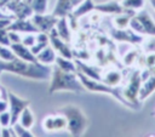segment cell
<instances>
[{"instance_id": "cell-1", "label": "cell", "mask_w": 155, "mask_h": 137, "mask_svg": "<svg viewBox=\"0 0 155 137\" xmlns=\"http://www.w3.org/2000/svg\"><path fill=\"white\" fill-rule=\"evenodd\" d=\"M0 72H10L28 79L34 80H48L51 78L50 65L42 64L40 62H28L18 57L11 61L0 59Z\"/></svg>"}, {"instance_id": "cell-2", "label": "cell", "mask_w": 155, "mask_h": 137, "mask_svg": "<svg viewBox=\"0 0 155 137\" xmlns=\"http://www.w3.org/2000/svg\"><path fill=\"white\" fill-rule=\"evenodd\" d=\"M58 91H71V92H84L85 87L79 80L76 73H70L62 70L57 65L53 67L51 73V84L48 87V93L53 95Z\"/></svg>"}, {"instance_id": "cell-3", "label": "cell", "mask_w": 155, "mask_h": 137, "mask_svg": "<svg viewBox=\"0 0 155 137\" xmlns=\"http://www.w3.org/2000/svg\"><path fill=\"white\" fill-rule=\"evenodd\" d=\"M58 112L65 116L67 130L71 136L78 137L85 133L86 129L88 127V119L79 107L74 104H67L62 107Z\"/></svg>"}, {"instance_id": "cell-4", "label": "cell", "mask_w": 155, "mask_h": 137, "mask_svg": "<svg viewBox=\"0 0 155 137\" xmlns=\"http://www.w3.org/2000/svg\"><path fill=\"white\" fill-rule=\"evenodd\" d=\"M76 75H78V78H79V80L81 81L82 86L85 87V90H87V91H90V92H98V93L111 95V96L115 97L119 102H121L124 105L134 109L133 105H132L131 103H128V102L125 99V97L122 96V92H121L119 89H116V87H114V86H110V85L105 84V82L102 81V80L91 79V78L86 76L85 74H82L81 72H78V70H76Z\"/></svg>"}, {"instance_id": "cell-5", "label": "cell", "mask_w": 155, "mask_h": 137, "mask_svg": "<svg viewBox=\"0 0 155 137\" xmlns=\"http://www.w3.org/2000/svg\"><path fill=\"white\" fill-rule=\"evenodd\" d=\"M140 84H142V76L138 72H134L130 79L128 85L125 87V90L122 91V96L125 97V99L131 103L133 105L134 109L139 108V99H138V92L140 89Z\"/></svg>"}, {"instance_id": "cell-6", "label": "cell", "mask_w": 155, "mask_h": 137, "mask_svg": "<svg viewBox=\"0 0 155 137\" xmlns=\"http://www.w3.org/2000/svg\"><path fill=\"white\" fill-rule=\"evenodd\" d=\"M7 101H8V110L11 113V126H12L13 124H16L18 121L21 113L23 112V109L25 107L29 105L30 101L21 98L11 91H7Z\"/></svg>"}, {"instance_id": "cell-7", "label": "cell", "mask_w": 155, "mask_h": 137, "mask_svg": "<svg viewBox=\"0 0 155 137\" xmlns=\"http://www.w3.org/2000/svg\"><path fill=\"white\" fill-rule=\"evenodd\" d=\"M5 6L10 12H12L16 16L17 19H27L34 15V11L28 0H11Z\"/></svg>"}, {"instance_id": "cell-8", "label": "cell", "mask_w": 155, "mask_h": 137, "mask_svg": "<svg viewBox=\"0 0 155 137\" xmlns=\"http://www.w3.org/2000/svg\"><path fill=\"white\" fill-rule=\"evenodd\" d=\"M33 24L38 28L39 32L41 33H46L48 34L56 25L58 17H56L54 15H46V13H34L31 16Z\"/></svg>"}, {"instance_id": "cell-9", "label": "cell", "mask_w": 155, "mask_h": 137, "mask_svg": "<svg viewBox=\"0 0 155 137\" xmlns=\"http://www.w3.org/2000/svg\"><path fill=\"white\" fill-rule=\"evenodd\" d=\"M48 41H50V45L54 48V51H57L59 53V56L65 57V58H70V59L73 58V52H71L68 42L58 36L54 28L48 33Z\"/></svg>"}, {"instance_id": "cell-10", "label": "cell", "mask_w": 155, "mask_h": 137, "mask_svg": "<svg viewBox=\"0 0 155 137\" xmlns=\"http://www.w3.org/2000/svg\"><path fill=\"white\" fill-rule=\"evenodd\" d=\"M6 29L7 30L18 32L19 34H29V33L36 34V33H39L38 28L33 24V22L31 21H27V19H17V21L12 22Z\"/></svg>"}, {"instance_id": "cell-11", "label": "cell", "mask_w": 155, "mask_h": 137, "mask_svg": "<svg viewBox=\"0 0 155 137\" xmlns=\"http://www.w3.org/2000/svg\"><path fill=\"white\" fill-rule=\"evenodd\" d=\"M54 29L58 34V36L61 39H63L64 41L69 42L71 40V29H70V21L68 17H59Z\"/></svg>"}, {"instance_id": "cell-12", "label": "cell", "mask_w": 155, "mask_h": 137, "mask_svg": "<svg viewBox=\"0 0 155 137\" xmlns=\"http://www.w3.org/2000/svg\"><path fill=\"white\" fill-rule=\"evenodd\" d=\"M94 10L102 13H108V15H121L124 12H127V8H125L122 5H120L116 1H109L104 4L94 5Z\"/></svg>"}, {"instance_id": "cell-13", "label": "cell", "mask_w": 155, "mask_h": 137, "mask_svg": "<svg viewBox=\"0 0 155 137\" xmlns=\"http://www.w3.org/2000/svg\"><path fill=\"white\" fill-rule=\"evenodd\" d=\"M11 50L15 52L16 57L28 61V62H36V57L35 55H33V52L30 51V48L25 45H23L22 42H17V44H11L10 45Z\"/></svg>"}, {"instance_id": "cell-14", "label": "cell", "mask_w": 155, "mask_h": 137, "mask_svg": "<svg viewBox=\"0 0 155 137\" xmlns=\"http://www.w3.org/2000/svg\"><path fill=\"white\" fill-rule=\"evenodd\" d=\"M73 5L70 0H57L56 6L52 11V15H54L56 17H68L69 15H71L73 12Z\"/></svg>"}, {"instance_id": "cell-15", "label": "cell", "mask_w": 155, "mask_h": 137, "mask_svg": "<svg viewBox=\"0 0 155 137\" xmlns=\"http://www.w3.org/2000/svg\"><path fill=\"white\" fill-rule=\"evenodd\" d=\"M93 10H94V4H93V1H92V0H84V1H81L78 6H75V7L73 8L71 15H69V16H71V17L75 18V19H78V18H80V17H82V16L90 13V12L93 11Z\"/></svg>"}, {"instance_id": "cell-16", "label": "cell", "mask_w": 155, "mask_h": 137, "mask_svg": "<svg viewBox=\"0 0 155 137\" xmlns=\"http://www.w3.org/2000/svg\"><path fill=\"white\" fill-rule=\"evenodd\" d=\"M136 17L140 22V24L144 29V34L155 36V22L153 21V18L147 12H140V13L136 15Z\"/></svg>"}, {"instance_id": "cell-17", "label": "cell", "mask_w": 155, "mask_h": 137, "mask_svg": "<svg viewBox=\"0 0 155 137\" xmlns=\"http://www.w3.org/2000/svg\"><path fill=\"white\" fill-rule=\"evenodd\" d=\"M56 51L52 46L47 45L42 51H40L38 55H36V61L42 63V64H46V65H50V64H53L54 61H56Z\"/></svg>"}, {"instance_id": "cell-18", "label": "cell", "mask_w": 155, "mask_h": 137, "mask_svg": "<svg viewBox=\"0 0 155 137\" xmlns=\"http://www.w3.org/2000/svg\"><path fill=\"white\" fill-rule=\"evenodd\" d=\"M75 64H76V70H78V72H81L82 74H85L86 76H88V78H91V79L102 80V75H101V73H99L96 68L87 65V64L84 63L81 59H75Z\"/></svg>"}, {"instance_id": "cell-19", "label": "cell", "mask_w": 155, "mask_h": 137, "mask_svg": "<svg viewBox=\"0 0 155 137\" xmlns=\"http://www.w3.org/2000/svg\"><path fill=\"white\" fill-rule=\"evenodd\" d=\"M154 91H155V75L149 76V78L140 85V89H139V92H138V99H139V101L145 99V98L149 97Z\"/></svg>"}, {"instance_id": "cell-20", "label": "cell", "mask_w": 155, "mask_h": 137, "mask_svg": "<svg viewBox=\"0 0 155 137\" xmlns=\"http://www.w3.org/2000/svg\"><path fill=\"white\" fill-rule=\"evenodd\" d=\"M54 64L61 68L62 70H65V72H70V73H76V64L75 62H73L70 58H65V57H62V56H57L56 57V61H54Z\"/></svg>"}, {"instance_id": "cell-21", "label": "cell", "mask_w": 155, "mask_h": 137, "mask_svg": "<svg viewBox=\"0 0 155 137\" xmlns=\"http://www.w3.org/2000/svg\"><path fill=\"white\" fill-rule=\"evenodd\" d=\"M111 35H113L115 39L121 40V41H125V40H126V41L136 42V41H140V40H142L138 35H136V34H133V33H131V32H125V29L113 30V32H111Z\"/></svg>"}, {"instance_id": "cell-22", "label": "cell", "mask_w": 155, "mask_h": 137, "mask_svg": "<svg viewBox=\"0 0 155 137\" xmlns=\"http://www.w3.org/2000/svg\"><path fill=\"white\" fill-rule=\"evenodd\" d=\"M18 122L24 126L25 129H31L33 125H34V115H33V112L30 110L29 107H25L23 109V112L21 113L19 115V119H18Z\"/></svg>"}, {"instance_id": "cell-23", "label": "cell", "mask_w": 155, "mask_h": 137, "mask_svg": "<svg viewBox=\"0 0 155 137\" xmlns=\"http://www.w3.org/2000/svg\"><path fill=\"white\" fill-rule=\"evenodd\" d=\"M121 74L116 70H113V72H109L108 74H105L104 78H102V81H104L105 84L110 85V86H116L121 82Z\"/></svg>"}, {"instance_id": "cell-24", "label": "cell", "mask_w": 155, "mask_h": 137, "mask_svg": "<svg viewBox=\"0 0 155 137\" xmlns=\"http://www.w3.org/2000/svg\"><path fill=\"white\" fill-rule=\"evenodd\" d=\"M34 13H45L47 10V0H28Z\"/></svg>"}, {"instance_id": "cell-25", "label": "cell", "mask_w": 155, "mask_h": 137, "mask_svg": "<svg viewBox=\"0 0 155 137\" xmlns=\"http://www.w3.org/2000/svg\"><path fill=\"white\" fill-rule=\"evenodd\" d=\"M53 130L54 131L67 130V119L62 113L53 116Z\"/></svg>"}, {"instance_id": "cell-26", "label": "cell", "mask_w": 155, "mask_h": 137, "mask_svg": "<svg viewBox=\"0 0 155 137\" xmlns=\"http://www.w3.org/2000/svg\"><path fill=\"white\" fill-rule=\"evenodd\" d=\"M12 129H13L16 136H18V137H34V135L30 132V130L25 129L24 126H22L18 121L12 125Z\"/></svg>"}, {"instance_id": "cell-27", "label": "cell", "mask_w": 155, "mask_h": 137, "mask_svg": "<svg viewBox=\"0 0 155 137\" xmlns=\"http://www.w3.org/2000/svg\"><path fill=\"white\" fill-rule=\"evenodd\" d=\"M130 19H131V16L121 13L114 18V24L117 27V29H125L130 24Z\"/></svg>"}, {"instance_id": "cell-28", "label": "cell", "mask_w": 155, "mask_h": 137, "mask_svg": "<svg viewBox=\"0 0 155 137\" xmlns=\"http://www.w3.org/2000/svg\"><path fill=\"white\" fill-rule=\"evenodd\" d=\"M13 58H16V55L11 50V47L10 46H5V45H0V59L11 61Z\"/></svg>"}, {"instance_id": "cell-29", "label": "cell", "mask_w": 155, "mask_h": 137, "mask_svg": "<svg viewBox=\"0 0 155 137\" xmlns=\"http://www.w3.org/2000/svg\"><path fill=\"white\" fill-rule=\"evenodd\" d=\"M121 5L127 10H136L144 6V0H122Z\"/></svg>"}, {"instance_id": "cell-30", "label": "cell", "mask_w": 155, "mask_h": 137, "mask_svg": "<svg viewBox=\"0 0 155 137\" xmlns=\"http://www.w3.org/2000/svg\"><path fill=\"white\" fill-rule=\"evenodd\" d=\"M21 42L30 48V47H31L33 45H35V42H36V35H33V33L25 34V35L22 38V41H21Z\"/></svg>"}, {"instance_id": "cell-31", "label": "cell", "mask_w": 155, "mask_h": 137, "mask_svg": "<svg viewBox=\"0 0 155 137\" xmlns=\"http://www.w3.org/2000/svg\"><path fill=\"white\" fill-rule=\"evenodd\" d=\"M0 125H1V127L11 126V113H10V110L0 113Z\"/></svg>"}, {"instance_id": "cell-32", "label": "cell", "mask_w": 155, "mask_h": 137, "mask_svg": "<svg viewBox=\"0 0 155 137\" xmlns=\"http://www.w3.org/2000/svg\"><path fill=\"white\" fill-rule=\"evenodd\" d=\"M42 126H44V130L47 131V132H53V116L52 115H48L42 121Z\"/></svg>"}, {"instance_id": "cell-33", "label": "cell", "mask_w": 155, "mask_h": 137, "mask_svg": "<svg viewBox=\"0 0 155 137\" xmlns=\"http://www.w3.org/2000/svg\"><path fill=\"white\" fill-rule=\"evenodd\" d=\"M7 34H8V39H10V42L11 44H17V42H21L22 41V36L19 35L18 32L7 30Z\"/></svg>"}, {"instance_id": "cell-34", "label": "cell", "mask_w": 155, "mask_h": 137, "mask_svg": "<svg viewBox=\"0 0 155 137\" xmlns=\"http://www.w3.org/2000/svg\"><path fill=\"white\" fill-rule=\"evenodd\" d=\"M47 45H48V42H39V41H36L35 45H33V46L30 47V51H31L33 55H35V57H36V55H38L40 51H42Z\"/></svg>"}, {"instance_id": "cell-35", "label": "cell", "mask_w": 155, "mask_h": 137, "mask_svg": "<svg viewBox=\"0 0 155 137\" xmlns=\"http://www.w3.org/2000/svg\"><path fill=\"white\" fill-rule=\"evenodd\" d=\"M0 45H5V46L11 45L8 34H7V29H0Z\"/></svg>"}, {"instance_id": "cell-36", "label": "cell", "mask_w": 155, "mask_h": 137, "mask_svg": "<svg viewBox=\"0 0 155 137\" xmlns=\"http://www.w3.org/2000/svg\"><path fill=\"white\" fill-rule=\"evenodd\" d=\"M1 136L2 137H10V136H16L12 126H4L1 127Z\"/></svg>"}, {"instance_id": "cell-37", "label": "cell", "mask_w": 155, "mask_h": 137, "mask_svg": "<svg viewBox=\"0 0 155 137\" xmlns=\"http://www.w3.org/2000/svg\"><path fill=\"white\" fill-rule=\"evenodd\" d=\"M134 58H136V52H130V53H127V55L125 56L124 62H125V64L130 65V64H132V63H133Z\"/></svg>"}, {"instance_id": "cell-38", "label": "cell", "mask_w": 155, "mask_h": 137, "mask_svg": "<svg viewBox=\"0 0 155 137\" xmlns=\"http://www.w3.org/2000/svg\"><path fill=\"white\" fill-rule=\"evenodd\" d=\"M145 50H147L148 52H154V51H155V36H154V38H151V39L147 42Z\"/></svg>"}, {"instance_id": "cell-39", "label": "cell", "mask_w": 155, "mask_h": 137, "mask_svg": "<svg viewBox=\"0 0 155 137\" xmlns=\"http://www.w3.org/2000/svg\"><path fill=\"white\" fill-rule=\"evenodd\" d=\"M8 110V101L5 98H0V113Z\"/></svg>"}, {"instance_id": "cell-40", "label": "cell", "mask_w": 155, "mask_h": 137, "mask_svg": "<svg viewBox=\"0 0 155 137\" xmlns=\"http://www.w3.org/2000/svg\"><path fill=\"white\" fill-rule=\"evenodd\" d=\"M147 64H148L149 67H151V65L155 64V55H149V56L147 57Z\"/></svg>"}, {"instance_id": "cell-41", "label": "cell", "mask_w": 155, "mask_h": 137, "mask_svg": "<svg viewBox=\"0 0 155 137\" xmlns=\"http://www.w3.org/2000/svg\"><path fill=\"white\" fill-rule=\"evenodd\" d=\"M0 98H5V99H7V91H6L2 86H0Z\"/></svg>"}, {"instance_id": "cell-42", "label": "cell", "mask_w": 155, "mask_h": 137, "mask_svg": "<svg viewBox=\"0 0 155 137\" xmlns=\"http://www.w3.org/2000/svg\"><path fill=\"white\" fill-rule=\"evenodd\" d=\"M71 1V5H73V7H75V6H78L81 1H84V0H70Z\"/></svg>"}, {"instance_id": "cell-43", "label": "cell", "mask_w": 155, "mask_h": 137, "mask_svg": "<svg viewBox=\"0 0 155 137\" xmlns=\"http://www.w3.org/2000/svg\"><path fill=\"white\" fill-rule=\"evenodd\" d=\"M8 1H11V0H0V6H5Z\"/></svg>"}, {"instance_id": "cell-44", "label": "cell", "mask_w": 155, "mask_h": 137, "mask_svg": "<svg viewBox=\"0 0 155 137\" xmlns=\"http://www.w3.org/2000/svg\"><path fill=\"white\" fill-rule=\"evenodd\" d=\"M149 1H150V4H151V6H153V7L155 8V0H149Z\"/></svg>"}, {"instance_id": "cell-45", "label": "cell", "mask_w": 155, "mask_h": 137, "mask_svg": "<svg viewBox=\"0 0 155 137\" xmlns=\"http://www.w3.org/2000/svg\"><path fill=\"white\" fill-rule=\"evenodd\" d=\"M4 17H8V16H7V15H4V13L0 12V18H4Z\"/></svg>"}, {"instance_id": "cell-46", "label": "cell", "mask_w": 155, "mask_h": 137, "mask_svg": "<svg viewBox=\"0 0 155 137\" xmlns=\"http://www.w3.org/2000/svg\"><path fill=\"white\" fill-rule=\"evenodd\" d=\"M17 1H21V0H17Z\"/></svg>"}]
</instances>
